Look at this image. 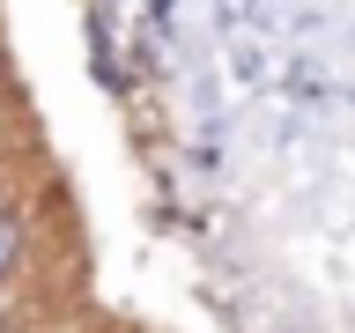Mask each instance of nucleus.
Masks as SVG:
<instances>
[{
  "mask_svg": "<svg viewBox=\"0 0 355 333\" xmlns=\"http://www.w3.org/2000/svg\"><path fill=\"white\" fill-rule=\"evenodd\" d=\"M15 252H22V230L8 215H0V274H8V266H15Z\"/></svg>",
  "mask_w": 355,
  "mask_h": 333,
  "instance_id": "f257e3e1",
  "label": "nucleus"
}]
</instances>
